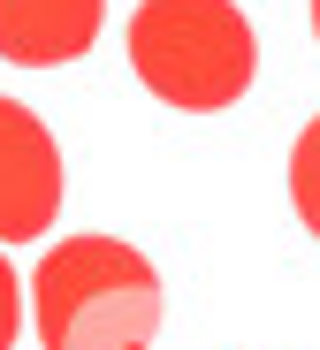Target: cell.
I'll return each instance as SVG.
<instances>
[{
	"label": "cell",
	"instance_id": "6da1fadb",
	"mask_svg": "<svg viewBox=\"0 0 320 350\" xmlns=\"http://www.w3.org/2000/svg\"><path fill=\"white\" fill-rule=\"evenodd\" d=\"M38 350H145L160 335V274L122 237H61L31 274Z\"/></svg>",
	"mask_w": 320,
	"mask_h": 350
},
{
	"label": "cell",
	"instance_id": "7a4b0ae2",
	"mask_svg": "<svg viewBox=\"0 0 320 350\" xmlns=\"http://www.w3.org/2000/svg\"><path fill=\"white\" fill-rule=\"evenodd\" d=\"M130 69L183 114H221L260 77V38L236 0H145L130 16Z\"/></svg>",
	"mask_w": 320,
	"mask_h": 350
},
{
	"label": "cell",
	"instance_id": "3957f363",
	"mask_svg": "<svg viewBox=\"0 0 320 350\" xmlns=\"http://www.w3.org/2000/svg\"><path fill=\"white\" fill-rule=\"evenodd\" d=\"M61 213V145L23 99H0V244L46 237Z\"/></svg>",
	"mask_w": 320,
	"mask_h": 350
},
{
	"label": "cell",
	"instance_id": "277c9868",
	"mask_svg": "<svg viewBox=\"0 0 320 350\" xmlns=\"http://www.w3.org/2000/svg\"><path fill=\"white\" fill-rule=\"evenodd\" d=\"M99 23H107V0H0V62L16 69L84 62Z\"/></svg>",
	"mask_w": 320,
	"mask_h": 350
},
{
	"label": "cell",
	"instance_id": "5b68a950",
	"mask_svg": "<svg viewBox=\"0 0 320 350\" xmlns=\"http://www.w3.org/2000/svg\"><path fill=\"white\" fill-rule=\"evenodd\" d=\"M290 206H297V221L320 237V114L297 130V145H290Z\"/></svg>",
	"mask_w": 320,
	"mask_h": 350
},
{
	"label": "cell",
	"instance_id": "8992f818",
	"mask_svg": "<svg viewBox=\"0 0 320 350\" xmlns=\"http://www.w3.org/2000/svg\"><path fill=\"white\" fill-rule=\"evenodd\" d=\"M16 327H23V282H16L8 259H0V350L16 342Z\"/></svg>",
	"mask_w": 320,
	"mask_h": 350
},
{
	"label": "cell",
	"instance_id": "52a82bcc",
	"mask_svg": "<svg viewBox=\"0 0 320 350\" xmlns=\"http://www.w3.org/2000/svg\"><path fill=\"white\" fill-rule=\"evenodd\" d=\"M312 38H320V0H312Z\"/></svg>",
	"mask_w": 320,
	"mask_h": 350
}]
</instances>
